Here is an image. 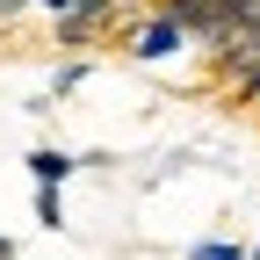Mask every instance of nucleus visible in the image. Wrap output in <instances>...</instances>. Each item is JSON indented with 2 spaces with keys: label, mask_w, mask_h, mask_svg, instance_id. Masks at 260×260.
<instances>
[{
  "label": "nucleus",
  "mask_w": 260,
  "mask_h": 260,
  "mask_svg": "<svg viewBox=\"0 0 260 260\" xmlns=\"http://www.w3.org/2000/svg\"><path fill=\"white\" fill-rule=\"evenodd\" d=\"M22 167H29V181H37V188H65V181L87 167V159H80V152H58V145H37Z\"/></svg>",
  "instance_id": "20e7f679"
},
{
  "label": "nucleus",
  "mask_w": 260,
  "mask_h": 260,
  "mask_svg": "<svg viewBox=\"0 0 260 260\" xmlns=\"http://www.w3.org/2000/svg\"><path fill=\"white\" fill-rule=\"evenodd\" d=\"M80 80H87V58H65L58 73H51V102H58V94H73Z\"/></svg>",
  "instance_id": "0eeeda50"
},
{
  "label": "nucleus",
  "mask_w": 260,
  "mask_h": 260,
  "mask_svg": "<svg viewBox=\"0 0 260 260\" xmlns=\"http://www.w3.org/2000/svg\"><path fill=\"white\" fill-rule=\"evenodd\" d=\"M188 44H195V37H188L181 22H167L159 8H145V15L123 22V58H130V65H167V58H181Z\"/></svg>",
  "instance_id": "f257e3e1"
},
{
  "label": "nucleus",
  "mask_w": 260,
  "mask_h": 260,
  "mask_svg": "<svg viewBox=\"0 0 260 260\" xmlns=\"http://www.w3.org/2000/svg\"><path fill=\"white\" fill-rule=\"evenodd\" d=\"M210 58H217V80H246V73H253V65H260V15H253V22L239 29V37H232V44H217Z\"/></svg>",
  "instance_id": "7ed1b4c3"
},
{
  "label": "nucleus",
  "mask_w": 260,
  "mask_h": 260,
  "mask_svg": "<svg viewBox=\"0 0 260 260\" xmlns=\"http://www.w3.org/2000/svg\"><path fill=\"white\" fill-rule=\"evenodd\" d=\"M232 102H246V109H260V65H253L246 80H232Z\"/></svg>",
  "instance_id": "6e6552de"
},
{
  "label": "nucleus",
  "mask_w": 260,
  "mask_h": 260,
  "mask_svg": "<svg viewBox=\"0 0 260 260\" xmlns=\"http://www.w3.org/2000/svg\"><path fill=\"white\" fill-rule=\"evenodd\" d=\"M0 260H15V239H0Z\"/></svg>",
  "instance_id": "f8f14e48"
},
{
  "label": "nucleus",
  "mask_w": 260,
  "mask_h": 260,
  "mask_svg": "<svg viewBox=\"0 0 260 260\" xmlns=\"http://www.w3.org/2000/svg\"><path fill=\"white\" fill-rule=\"evenodd\" d=\"M116 8H123V15H130V8H159V0H116Z\"/></svg>",
  "instance_id": "9b49d317"
},
{
  "label": "nucleus",
  "mask_w": 260,
  "mask_h": 260,
  "mask_svg": "<svg viewBox=\"0 0 260 260\" xmlns=\"http://www.w3.org/2000/svg\"><path fill=\"white\" fill-rule=\"evenodd\" d=\"M253 260H260V239H253Z\"/></svg>",
  "instance_id": "ddd939ff"
},
{
  "label": "nucleus",
  "mask_w": 260,
  "mask_h": 260,
  "mask_svg": "<svg viewBox=\"0 0 260 260\" xmlns=\"http://www.w3.org/2000/svg\"><path fill=\"white\" fill-rule=\"evenodd\" d=\"M37 8H44V15H51V22H58V15H65V8H73V0H37Z\"/></svg>",
  "instance_id": "9d476101"
},
{
  "label": "nucleus",
  "mask_w": 260,
  "mask_h": 260,
  "mask_svg": "<svg viewBox=\"0 0 260 260\" xmlns=\"http://www.w3.org/2000/svg\"><path fill=\"white\" fill-rule=\"evenodd\" d=\"M181 260H253V246H239V239H195Z\"/></svg>",
  "instance_id": "39448f33"
},
{
  "label": "nucleus",
  "mask_w": 260,
  "mask_h": 260,
  "mask_svg": "<svg viewBox=\"0 0 260 260\" xmlns=\"http://www.w3.org/2000/svg\"><path fill=\"white\" fill-rule=\"evenodd\" d=\"M37 224L44 232H65V188H37Z\"/></svg>",
  "instance_id": "423d86ee"
},
{
  "label": "nucleus",
  "mask_w": 260,
  "mask_h": 260,
  "mask_svg": "<svg viewBox=\"0 0 260 260\" xmlns=\"http://www.w3.org/2000/svg\"><path fill=\"white\" fill-rule=\"evenodd\" d=\"M123 37V8L116 0H73V8H65L58 22H51V37L65 44V51H80V44H94V37Z\"/></svg>",
  "instance_id": "f03ea898"
},
{
  "label": "nucleus",
  "mask_w": 260,
  "mask_h": 260,
  "mask_svg": "<svg viewBox=\"0 0 260 260\" xmlns=\"http://www.w3.org/2000/svg\"><path fill=\"white\" fill-rule=\"evenodd\" d=\"M37 0H0V22H15V15H29Z\"/></svg>",
  "instance_id": "1a4fd4ad"
}]
</instances>
